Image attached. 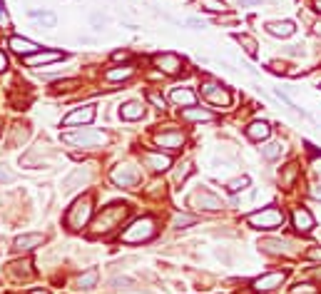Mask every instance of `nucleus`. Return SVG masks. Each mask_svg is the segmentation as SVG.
Masks as SVG:
<instances>
[{"mask_svg":"<svg viewBox=\"0 0 321 294\" xmlns=\"http://www.w3.org/2000/svg\"><path fill=\"white\" fill-rule=\"evenodd\" d=\"M130 215V204H125V202H115V204H107L102 212L95 217L92 222V229H90V235L92 237H100V235H107V232H112L115 227L122 224V220Z\"/></svg>","mask_w":321,"mask_h":294,"instance_id":"nucleus-1","label":"nucleus"},{"mask_svg":"<svg viewBox=\"0 0 321 294\" xmlns=\"http://www.w3.org/2000/svg\"><path fill=\"white\" fill-rule=\"evenodd\" d=\"M155 235H157V222H155L152 217H137V220L120 235V239L127 242V244H140V242L152 239Z\"/></svg>","mask_w":321,"mask_h":294,"instance_id":"nucleus-2","label":"nucleus"},{"mask_svg":"<svg viewBox=\"0 0 321 294\" xmlns=\"http://www.w3.org/2000/svg\"><path fill=\"white\" fill-rule=\"evenodd\" d=\"M62 142L75 145V147H82V150H90V147L105 145L107 142V135L102 130H95V128H80L75 132H65V135H62Z\"/></svg>","mask_w":321,"mask_h":294,"instance_id":"nucleus-3","label":"nucleus"},{"mask_svg":"<svg viewBox=\"0 0 321 294\" xmlns=\"http://www.w3.org/2000/svg\"><path fill=\"white\" fill-rule=\"evenodd\" d=\"M92 217V202L90 197H80L72 202V207L68 209V215H65V224L72 229V232H80V229L90 222Z\"/></svg>","mask_w":321,"mask_h":294,"instance_id":"nucleus-4","label":"nucleus"},{"mask_svg":"<svg viewBox=\"0 0 321 294\" xmlns=\"http://www.w3.org/2000/svg\"><path fill=\"white\" fill-rule=\"evenodd\" d=\"M247 224L254 229H276L284 224V212L279 207H264L259 212H251L247 217Z\"/></svg>","mask_w":321,"mask_h":294,"instance_id":"nucleus-5","label":"nucleus"},{"mask_svg":"<svg viewBox=\"0 0 321 294\" xmlns=\"http://www.w3.org/2000/svg\"><path fill=\"white\" fill-rule=\"evenodd\" d=\"M202 95H204L207 102L217 105V108H229L232 105V92L224 85H219L217 80H204L202 82Z\"/></svg>","mask_w":321,"mask_h":294,"instance_id":"nucleus-6","label":"nucleus"},{"mask_svg":"<svg viewBox=\"0 0 321 294\" xmlns=\"http://www.w3.org/2000/svg\"><path fill=\"white\" fill-rule=\"evenodd\" d=\"M142 172H140V167L130 165V162H125V165H117L115 170L110 172V180L117 184V187H135L140 182Z\"/></svg>","mask_w":321,"mask_h":294,"instance_id":"nucleus-7","label":"nucleus"},{"mask_svg":"<svg viewBox=\"0 0 321 294\" xmlns=\"http://www.w3.org/2000/svg\"><path fill=\"white\" fill-rule=\"evenodd\" d=\"M189 207L204 209V212H217V209L224 207V202L214 195V192H209V190H197V192L189 195Z\"/></svg>","mask_w":321,"mask_h":294,"instance_id":"nucleus-8","label":"nucleus"},{"mask_svg":"<svg viewBox=\"0 0 321 294\" xmlns=\"http://www.w3.org/2000/svg\"><path fill=\"white\" fill-rule=\"evenodd\" d=\"M90 180H92V170H90V167H77V170H72L65 180H62V192H65V195H72L75 190L88 187Z\"/></svg>","mask_w":321,"mask_h":294,"instance_id":"nucleus-9","label":"nucleus"},{"mask_svg":"<svg viewBox=\"0 0 321 294\" xmlns=\"http://www.w3.org/2000/svg\"><path fill=\"white\" fill-rule=\"evenodd\" d=\"M152 62H155V68H160L167 75H179L182 68H184V60L175 53H160V55L152 57Z\"/></svg>","mask_w":321,"mask_h":294,"instance_id":"nucleus-10","label":"nucleus"},{"mask_svg":"<svg viewBox=\"0 0 321 294\" xmlns=\"http://www.w3.org/2000/svg\"><path fill=\"white\" fill-rule=\"evenodd\" d=\"M284 279H286V272H284V269H282V272H267V275L256 277V279L251 282V287H254L256 292H271V289H276V287H282Z\"/></svg>","mask_w":321,"mask_h":294,"instance_id":"nucleus-11","label":"nucleus"},{"mask_svg":"<svg viewBox=\"0 0 321 294\" xmlns=\"http://www.w3.org/2000/svg\"><path fill=\"white\" fill-rule=\"evenodd\" d=\"M65 57V53H60V50H37L28 57H23V62L28 68H37V65H50V62H57Z\"/></svg>","mask_w":321,"mask_h":294,"instance_id":"nucleus-12","label":"nucleus"},{"mask_svg":"<svg viewBox=\"0 0 321 294\" xmlns=\"http://www.w3.org/2000/svg\"><path fill=\"white\" fill-rule=\"evenodd\" d=\"M155 142L164 150H177V147L184 145V132L182 130H162V132H155Z\"/></svg>","mask_w":321,"mask_h":294,"instance_id":"nucleus-13","label":"nucleus"},{"mask_svg":"<svg viewBox=\"0 0 321 294\" xmlns=\"http://www.w3.org/2000/svg\"><path fill=\"white\" fill-rule=\"evenodd\" d=\"M95 120V105H82V108L72 110L65 120H62V125H68V128H72V125H88Z\"/></svg>","mask_w":321,"mask_h":294,"instance_id":"nucleus-14","label":"nucleus"},{"mask_svg":"<svg viewBox=\"0 0 321 294\" xmlns=\"http://www.w3.org/2000/svg\"><path fill=\"white\" fill-rule=\"evenodd\" d=\"M8 48H10L15 55H20V57H28V55H33V53L40 50L37 43H33V40H28V37H20V35H13V37L8 40Z\"/></svg>","mask_w":321,"mask_h":294,"instance_id":"nucleus-15","label":"nucleus"},{"mask_svg":"<svg viewBox=\"0 0 321 294\" xmlns=\"http://www.w3.org/2000/svg\"><path fill=\"white\" fill-rule=\"evenodd\" d=\"M291 222H294V227H296L302 235H309L311 229L316 227L311 212H309V209H304V207H296V209H294V212H291Z\"/></svg>","mask_w":321,"mask_h":294,"instance_id":"nucleus-16","label":"nucleus"},{"mask_svg":"<svg viewBox=\"0 0 321 294\" xmlns=\"http://www.w3.org/2000/svg\"><path fill=\"white\" fill-rule=\"evenodd\" d=\"M42 235H37V232H30V235H20L15 242H13V249L18 252V255H28V252H33L35 247H40L42 244Z\"/></svg>","mask_w":321,"mask_h":294,"instance_id":"nucleus-17","label":"nucleus"},{"mask_svg":"<svg viewBox=\"0 0 321 294\" xmlns=\"http://www.w3.org/2000/svg\"><path fill=\"white\" fill-rule=\"evenodd\" d=\"M144 165L155 172H164L172 167V157L164 155V152H144Z\"/></svg>","mask_w":321,"mask_h":294,"instance_id":"nucleus-18","label":"nucleus"},{"mask_svg":"<svg viewBox=\"0 0 321 294\" xmlns=\"http://www.w3.org/2000/svg\"><path fill=\"white\" fill-rule=\"evenodd\" d=\"M269 135H271V128H269V122H264V120H254L249 128H247V137L254 140V142H262Z\"/></svg>","mask_w":321,"mask_h":294,"instance_id":"nucleus-19","label":"nucleus"},{"mask_svg":"<svg viewBox=\"0 0 321 294\" xmlns=\"http://www.w3.org/2000/svg\"><path fill=\"white\" fill-rule=\"evenodd\" d=\"M169 100H172L175 105H182V108H195L197 95L192 92L189 88H175V90H172V95H169Z\"/></svg>","mask_w":321,"mask_h":294,"instance_id":"nucleus-20","label":"nucleus"},{"mask_svg":"<svg viewBox=\"0 0 321 294\" xmlns=\"http://www.w3.org/2000/svg\"><path fill=\"white\" fill-rule=\"evenodd\" d=\"M120 117L122 120H142L144 117V105L132 100V102H125L120 108Z\"/></svg>","mask_w":321,"mask_h":294,"instance_id":"nucleus-21","label":"nucleus"},{"mask_svg":"<svg viewBox=\"0 0 321 294\" xmlns=\"http://www.w3.org/2000/svg\"><path fill=\"white\" fill-rule=\"evenodd\" d=\"M182 120H187V122H209V120H214V112H209L204 108H184Z\"/></svg>","mask_w":321,"mask_h":294,"instance_id":"nucleus-22","label":"nucleus"},{"mask_svg":"<svg viewBox=\"0 0 321 294\" xmlns=\"http://www.w3.org/2000/svg\"><path fill=\"white\" fill-rule=\"evenodd\" d=\"M294 23L291 20H282V23H269L267 25V33L274 35V37H291L294 35Z\"/></svg>","mask_w":321,"mask_h":294,"instance_id":"nucleus-23","label":"nucleus"},{"mask_svg":"<svg viewBox=\"0 0 321 294\" xmlns=\"http://www.w3.org/2000/svg\"><path fill=\"white\" fill-rule=\"evenodd\" d=\"M289 244L286 242H282V239H262L259 242V249L262 252H269V255H286V249Z\"/></svg>","mask_w":321,"mask_h":294,"instance_id":"nucleus-24","label":"nucleus"},{"mask_svg":"<svg viewBox=\"0 0 321 294\" xmlns=\"http://www.w3.org/2000/svg\"><path fill=\"white\" fill-rule=\"evenodd\" d=\"M97 279H100V272L97 269H88V272H85V275H80L77 277V289H92L95 284H97Z\"/></svg>","mask_w":321,"mask_h":294,"instance_id":"nucleus-25","label":"nucleus"},{"mask_svg":"<svg viewBox=\"0 0 321 294\" xmlns=\"http://www.w3.org/2000/svg\"><path fill=\"white\" fill-rule=\"evenodd\" d=\"M296 177H299V165H296V162H289L286 167H282L279 180H282V184H284V187H291Z\"/></svg>","mask_w":321,"mask_h":294,"instance_id":"nucleus-26","label":"nucleus"},{"mask_svg":"<svg viewBox=\"0 0 321 294\" xmlns=\"http://www.w3.org/2000/svg\"><path fill=\"white\" fill-rule=\"evenodd\" d=\"M132 73H135V68H130V65H125V68H112V70H107V73H105V80H107V82L127 80Z\"/></svg>","mask_w":321,"mask_h":294,"instance_id":"nucleus-27","label":"nucleus"},{"mask_svg":"<svg viewBox=\"0 0 321 294\" xmlns=\"http://www.w3.org/2000/svg\"><path fill=\"white\" fill-rule=\"evenodd\" d=\"M30 18L40 20V25H45V28H55V23H57V18L48 10H30Z\"/></svg>","mask_w":321,"mask_h":294,"instance_id":"nucleus-28","label":"nucleus"},{"mask_svg":"<svg viewBox=\"0 0 321 294\" xmlns=\"http://www.w3.org/2000/svg\"><path fill=\"white\" fill-rule=\"evenodd\" d=\"M197 215H184V212H177L175 215V220H172V227H177V229H187V227H192V224H197Z\"/></svg>","mask_w":321,"mask_h":294,"instance_id":"nucleus-29","label":"nucleus"},{"mask_svg":"<svg viewBox=\"0 0 321 294\" xmlns=\"http://www.w3.org/2000/svg\"><path fill=\"white\" fill-rule=\"evenodd\" d=\"M234 40H237V43L251 55V57H256V40L254 37H249V35H242V33H237L234 35Z\"/></svg>","mask_w":321,"mask_h":294,"instance_id":"nucleus-30","label":"nucleus"},{"mask_svg":"<svg viewBox=\"0 0 321 294\" xmlns=\"http://www.w3.org/2000/svg\"><path fill=\"white\" fill-rule=\"evenodd\" d=\"M197 5L202 10H209V13H224L227 10L224 0H197Z\"/></svg>","mask_w":321,"mask_h":294,"instance_id":"nucleus-31","label":"nucleus"},{"mask_svg":"<svg viewBox=\"0 0 321 294\" xmlns=\"http://www.w3.org/2000/svg\"><path fill=\"white\" fill-rule=\"evenodd\" d=\"M282 152H284L282 142H269V145H264V147H262V155H264L267 160H276Z\"/></svg>","mask_w":321,"mask_h":294,"instance_id":"nucleus-32","label":"nucleus"},{"mask_svg":"<svg viewBox=\"0 0 321 294\" xmlns=\"http://www.w3.org/2000/svg\"><path fill=\"white\" fill-rule=\"evenodd\" d=\"M30 259H23V262H13L10 264V272L15 277H30Z\"/></svg>","mask_w":321,"mask_h":294,"instance_id":"nucleus-33","label":"nucleus"},{"mask_svg":"<svg viewBox=\"0 0 321 294\" xmlns=\"http://www.w3.org/2000/svg\"><path fill=\"white\" fill-rule=\"evenodd\" d=\"M75 88H80V80L77 77H72V80H57L55 82V92H70V90H75Z\"/></svg>","mask_w":321,"mask_h":294,"instance_id":"nucleus-34","label":"nucleus"},{"mask_svg":"<svg viewBox=\"0 0 321 294\" xmlns=\"http://www.w3.org/2000/svg\"><path fill=\"white\" fill-rule=\"evenodd\" d=\"M247 187H249V177L242 175V177H237V180H232V182L227 184V190H229V192H242V190H247Z\"/></svg>","mask_w":321,"mask_h":294,"instance_id":"nucleus-35","label":"nucleus"},{"mask_svg":"<svg viewBox=\"0 0 321 294\" xmlns=\"http://www.w3.org/2000/svg\"><path fill=\"white\" fill-rule=\"evenodd\" d=\"M274 95H276V97H279V100H282V102L286 105V108H291L294 112H302V110H299V108H296V102H294V100H291V97H289L286 92H282L279 88H274ZM302 115H306V112H302Z\"/></svg>","mask_w":321,"mask_h":294,"instance_id":"nucleus-36","label":"nucleus"},{"mask_svg":"<svg viewBox=\"0 0 321 294\" xmlns=\"http://www.w3.org/2000/svg\"><path fill=\"white\" fill-rule=\"evenodd\" d=\"M90 23H92L97 30H102V25H107V23H110V18H107V15H102V13H92V15H90Z\"/></svg>","mask_w":321,"mask_h":294,"instance_id":"nucleus-37","label":"nucleus"},{"mask_svg":"<svg viewBox=\"0 0 321 294\" xmlns=\"http://www.w3.org/2000/svg\"><path fill=\"white\" fill-rule=\"evenodd\" d=\"M110 284H112V287H117V289H130L135 282H132V279H127V277H117V279H112Z\"/></svg>","mask_w":321,"mask_h":294,"instance_id":"nucleus-38","label":"nucleus"},{"mask_svg":"<svg viewBox=\"0 0 321 294\" xmlns=\"http://www.w3.org/2000/svg\"><path fill=\"white\" fill-rule=\"evenodd\" d=\"M147 100L152 102L157 110H164V100H162V95H157V92H149V95H147Z\"/></svg>","mask_w":321,"mask_h":294,"instance_id":"nucleus-39","label":"nucleus"},{"mask_svg":"<svg viewBox=\"0 0 321 294\" xmlns=\"http://www.w3.org/2000/svg\"><path fill=\"white\" fill-rule=\"evenodd\" d=\"M15 180V175L10 172V170H5L3 165H0V184H8V182H13Z\"/></svg>","mask_w":321,"mask_h":294,"instance_id":"nucleus-40","label":"nucleus"},{"mask_svg":"<svg viewBox=\"0 0 321 294\" xmlns=\"http://www.w3.org/2000/svg\"><path fill=\"white\" fill-rule=\"evenodd\" d=\"M10 20H8V10H5V3L0 0V28H8Z\"/></svg>","mask_w":321,"mask_h":294,"instance_id":"nucleus-41","label":"nucleus"},{"mask_svg":"<svg viewBox=\"0 0 321 294\" xmlns=\"http://www.w3.org/2000/svg\"><path fill=\"white\" fill-rule=\"evenodd\" d=\"M130 57H132V55L127 53V50H115V53H112V60H115V62H127Z\"/></svg>","mask_w":321,"mask_h":294,"instance_id":"nucleus-42","label":"nucleus"},{"mask_svg":"<svg viewBox=\"0 0 321 294\" xmlns=\"http://www.w3.org/2000/svg\"><path fill=\"white\" fill-rule=\"evenodd\" d=\"M189 172H192V165L187 162V165H182V170H179V172L175 175V180H177V182H182V180H184V177H187Z\"/></svg>","mask_w":321,"mask_h":294,"instance_id":"nucleus-43","label":"nucleus"},{"mask_svg":"<svg viewBox=\"0 0 321 294\" xmlns=\"http://www.w3.org/2000/svg\"><path fill=\"white\" fill-rule=\"evenodd\" d=\"M187 25H192L195 30H199V28H207V23H204V20H199V18H189V20H187Z\"/></svg>","mask_w":321,"mask_h":294,"instance_id":"nucleus-44","label":"nucleus"},{"mask_svg":"<svg viewBox=\"0 0 321 294\" xmlns=\"http://www.w3.org/2000/svg\"><path fill=\"white\" fill-rule=\"evenodd\" d=\"M306 257L314 259V262H321V249H319V247H311V249L306 252Z\"/></svg>","mask_w":321,"mask_h":294,"instance_id":"nucleus-45","label":"nucleus"},{"mask_svg":"<svg viewBox=\"0 0 321 294\" xmlns=\"http://www.w3.org/2000/svg\"><path fill=\"white\" fill-rule=\"evenodd\" d=\"M294 294H316V289H311L309 284H299V287L294 289Z\"/></svg>","mask_w":321,"mask_h":294,"instance_id":"nucleus-46","label":"nucleus"},{"mask_svg":"<svg viewBox=\"0 0 321 294\" xmlns=\"http://www.w3.org/2000/svg\"><path fill=\"white\" fill-rule=\"evenodd\" d=\"M8 70V57H5V53L0 50V73H5Z\"/></svg>","mask_w":321,"mask_h":294,"instance_id":"nucleus-47","label":"nucleus"},{"mask_svg":"<svg viewBox=\"0 0 321 294\" xmlns=\"http://www.w3.org/2000/svg\"><path fill=\"white\" fill-rule=\"evenodd\" d=\"M242 8H251V5H262V0H239Z\"/></svg>","mask_w":321,"mask_h":294,"instance_id":"nucleus-48","label":"nucleus"},{"mask_svg":"<svg viewBox=\"0 0 321 294\" xmlns=\"http://www.w3.org/2000/svg\"><path fill=\"white\" fill-rule=\"evenodd\" d=\"M306 277H311V279H321V269H309V272H306Z\"/></svg>","mask_w":321,"mask_h":294,"instance_id":"nucleus-49","label":"nucleus"},{"mask_svg":"<svg viewBox=\"0 0 321 294\" xmlns=\"http://www.w3.org/2000/svg\"><path fill=\"white\" fill-rule=\"evenodd\" d=\"M311 197L314 200H321V190H319V187H311Z\"/></svg>","mask_w":321,"mask_h":294,"instance_id":"nucleus-50","label":"nucleus"},{"mask_svg":"<svg viewBox=\"0 0 321 294\" xmlns=\"http://www.w3.org/2000/svg\"><path fill=\"white\" fill-rule=\"evenodd\" d=\"M314 10H316V13H321V0H314Z\"/></svg>","mask_w":321,"mask_h":294,"instance_id":"nucleus-51","label":"nucleus"},{"mask_svg":"<svg viewBox=\"0 0 321 294\" xmlns=\"http://www.w3.org/2000/svg\"><path fill=\"white\" fill-rule=\"evenodd\" d=\"M314 30H316V35H321V20H319V23L314 25Z\"/></svg>","mask_w":321,"mask_h":294,"instance_id":"nucleus-52","label":"nucleus"},{"mask_svg":"<svg viewBox=\"0 0 321 294\" xmlns=\"http://www.w3.org/2000/svg\"><path fill=\"white\" fill-rule=\"evenodd\" d=\"M30 294H50V292H45V289H35V292H30Z\"/></svg>","mask_w":321,"mask_h":294,"instance_id":"nucleus-53","label":"nucleus"},{"mask_svg":"<svg viewBox=\"0 0 321 294\" xmlns=\"http://www.w3.org/2000/svg\"><path fill=\"white\" fill-rule=\"evenodd\" d=\"M319 88H321V85H319Z\"/></svg>","mask_w":321,"mask_h":294,"instance_id":"nucleus-54","label":"nucleus"}]
</instances>
